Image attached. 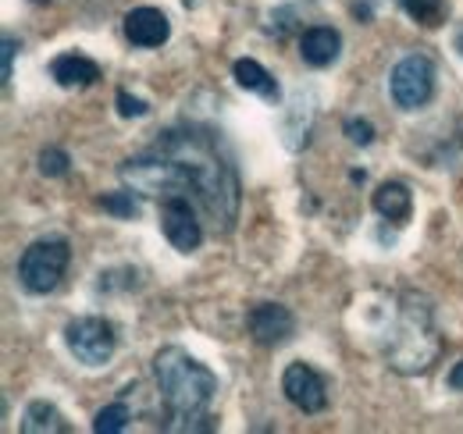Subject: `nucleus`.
Returning a JSON list of instances; mask_svg holds the SVG:
<instances>
[{"label": "nucleus", "instance_id": "5", "mask_svg": "<svg viewBox=\"0 0 463 434\" xmlns=\"http://www.w3.org/2000/svg\"><path fill=\"white\" fill-rule=\"evenodd\" d=\"M64 345L68 353L86 363V367H104L118 349V335L111 321L104 317H75L71 325L64 327Z\"/></svg>", "mask_w": 463, "mask_h": 434}, {"label": "nucleus", "instance_id": "7", "mask_svg": "<svg viewBox=\"0 0 463 434\" xmlns=\"http://www.w3.org/2000/svg\"><path fill=\"white\" fill-rule=\"evenodd\" d=\"M157 203H161V228H165V235H168V242H172L175 250L178 253L200 250V242H203V221H200L196 203L185 200V196H165Z\"/></svg>", "mask_w": 463, "mask_h": 434}, {"label": "nucleus", "instance_id": "23", "mask_svg": "<svg viewBox=\"0 0 463 434\" xmlns=\"http://www.w3.org/2000/svg\"><path fill=\"white\" fill-rule=\"evenodd\" d=\"M449 388H453V392H463V360L449 371Z\"/></svg>", "mask_w": 463, "mask_h": 434}, {"label": "nucleus", "instance_id": "13", "mask_svg": "<svg viewBox=\"0 0 463 434\" xmlns=\"http://www.w3.org/2000/svg\"><path fill=\"white\" fill-rule=\"evenodd\" d=\"M371 203L385 221H396V224L410 221V214H413V193L406 189L403 182H382Z\"/></svg>", "mask_w": 463, "mask_h": 434}, {"label": "nucleus", "instance_id": "4", "mask_svg": "<svg viewBox=\"0 0 463 434\" xmlns=\"http://www.w3.org/2000/svg\"><path fill=\"white\" fill-rule=\"evenodd\" d=\"M68 260H71V250L68 242L51 235V239H36L33 246H25L22 260H18V281L25 292L33 296H47L61 285V278L68 271Z\"/></svg>", "mask_w": 463, "mask_h": 434}, {"label": "nucleus", "instance_id": "3", "mask_svg": "<svg viewBox=\"0 0 463 434\" xmlns=\"http://www.w3.org/2000/svg\"><path fill=\"white\" fill-rule=\"evenodd\" d=\"M154 378H157L168 417L178 420L175 431H211L214 428V424H200V420H211L207 410L218 395V378L200 360H193L182 345H165L154 356Z\"/></svg>", "mask_w": 463, "mask_h": 434}, {"label": "nucleus", "instance_id": "22", "mask_svg": "<svg viewBox=\"0 0 463 434\" xmlns=\"http://www.w3.org/2000/svg\"><path fill=\"white\" fill-rule=\"evenodd\" d=\"M4 68H0V82L7 86L11 82V71H14V54H18V40L14 36H4Z\"/></svg>", "mask_w": 463, "mask_h": 434}, {"label": "nucleus", "instance_id": "24", "mask_svg": "<svg viewBox=\"0 0 463 434\" xmlns=\"http://www.w3.org/2000/svg\"><path fill=\"white\" fill-rule=\"evenodd\" d=\"M457 51H460V57H463V25L457 29Z\"/></svg>", "mask_w": 463, "mask_h": 434}, {"label": "nucleus", "instance_id": "11", "mask_svg": "<svg viewBox=\"0 0 463 434\" xmlns=\"http://www.w3.org/2000/svg\"><path fill=\"white\" fill-rule=\"evenodd\" d=\"M343 51V36L332 29V25H314L299 36V57L310 64V68H328L335 64V57Z\"/></svg>", "mask_w": 463, "mask_h": 434}, {"label": "nucleus", "instance_id": "12", "mask_svg": "<svg viewBox=\"0 0 463 434\" xmlns=\"http://www.w3.org/2000/svg\"><path fill=\"white\" fill-rule=\"evenodd\" d=\"M51 79L58 82L61 90H86V86H93L100 79V64L82 54H61L51 64Z\"/></svg>", "mask_w": 463, "mask_h": 434}, {"label": "nucleus", "instance_id": "9", "mask_svg": "<svg viewBox=\"0 0 463 434\" xmlns=\"http://www.w3.org/2000/svg\"><path fill=\"white\" fill-rule=\"evenodd\" d=\"M282 392L296 410L303 413H321L328 406V381L321 378L314 367L307 363H289L282 374Z\"/></svg>", "mask_w": 463, "mask_h": 434}, {"label": "nucleus", "instance_id": "25", "mask_svg": "<svg viewBox=\"0 0 463 434\" xmlns=\"http://www.w3.org/2000/svg\"><path fill=\"white\" fill-rule=\"evenodd\" d=\"M33 4H47V0H33Z\"/></svg>", "mask_w": 463, "mask_h": 434}, {"label": "nucleus", "instance_id": "19", "mask_svg": "<svg viewBox=\"0 0 463 434\" xmlns=\"http://www.w3.org/2000/svg\"><path fill=\"white\" fill-rule=\"evenodd\" d=\"M68 154L64 150H58V146H47L43 154H40V171L43 175H51V178H61L64 171H68Z\"/></svg>", "mask_w": 463, "mask_h": 434}, {"label": "nucleus", "instance_id": "15", "mask_svg": "<svg viewBox=\"0 0 463 434\" xmlns=\"http://www.w3.org/2000/svg\"><path fill=\"white\" fill-rule=\"evenodd\" d=\"M22 431L25 434H68L71 424L61 417V410L54 402L36 399V402H29L25 413H22Z\"/></svg>", "mask_w": 463, "mask_h": 434}, {"label": "nucleus", "instance_id": "10", "mask_svg": "<svg viewBox=\"0 0 463 434\" xmlns=\"http://www.w3.org/2000/svg\"><path fill=\"white\" fill-rule=\"evenodd\" d=\"M172 36V25H168V14L157 11V7H136L125 14V40L132 47H143V51H154L161 43H168Z\"/></svg>", "mask_w": 463, "mask_h": 434}, {"label": "nucleus", "instance_id": "18", "mask_svg": "<svg viewBox=\"0 0 463 434\" xmlns=\"http://www.w3.org/2000/svg\"><path fill=\"white\" fill-rule=\"evenodd\" d=\"M100 207L115 217H136L139 214V200L132 196V189H118V193L100 196Z\"/></svg>", "mask_w": 463, "mask_h": 434}, {"label": "nucleus", "instance_id": "6", "mask_svg": "<svg viewBox=\"0 0 463 434\" xmlns=\"http://www.w3.org/2000/svg\"><path fill=\"white\" fill-rule=\"evenodd\" d=\"M389 90L400 110H420L424 104H431L435 97V64L424 54H406L392 75H389Z\"/></svg>", "mask_w": 463, "mask_h": 434}, {"label": "nucleus", "instance_id": "1", "mask_svg": "<svg viewBox=\"0 0 463 434\" xmlns=\"http://www.w3.org/2000/svg\"><path fill=\"white\" fill-rule=\"evenodd\" d=\"M125 185L139 196H185L200 214L214 221V228L232 231L239 217V175L222 150V139L203 128H168L157 143L121 164Z\"/></svg>", "mask_w": 463, "mask_h": 434}, {"label": "nucleus", "instance_id": "8", "mask_svg": "<svg viewBox=\"0 0 463 434\" xmlns=\"http://www.w3.org/2000/svg\"><path fill=\"white\" fill-rule=\"evenodd\" d=\"M246 327H250V338L264 349H279L286 345L292 335H296V317H292L289 307L282 303H257L246 317Z\"/></svg>", "mask_w": 463, "mask_h": 434}, {"label": "nucleus", "instance_id": "21", "mask_svg": "<svg viewBox=\"0 0 463 434\" xmlns=\"http://www.w3.org/2000/svg\"><path fill=\"white\" fill-rule=\"evenodd\" d=\"M146 100H139V97H132V93H125V90H118V114L121 118H143L146 114Z\"/></svg>", "mask_w": 463, "mask_h": 434}, {"label": "nucleus", "instance_id": "16", "mask_svg": "<svg viewBox=\"0 0 463 434\" xmlns=\"http://www.w3.org/2000/svg\"><path fill=\"white\" fill-rule=\"evenodd\" d=\"M403 11L417 22V25H424V29H435V25H442L446 22V0H403Z\"/></svg>", "mask_w": 463, "mask_h": 434}, {"label": "nucleus", "instance_id": "20", "mask_svg": "<svg viewBox=\"0 0 463 434\" xmlns=\"http://www.w3.org/2000/svg\"><path fill=\"white\" fill-rule=\"evenodd\" d=\"M346 136H349V143H356V146H371V143H374V125L364 121V118H349Z\"/></svg>", "mask_w": 463, "mask_h": 434}, {"label": "nucleus", "instance_id": "17", "mask_svg": "<svg viewBox=\"0 0 463 434\" xmlns=\"http://www.w3.org/2000/svg\"><path fill=\"white\" fill-rule=\"evenodd\" d=\"M128 420H132L128 406H125V402H111V406H104V410L97 413L93 431L97 434H118V431H125V428H128Z\"/></svg>", "mask_w": 463, "mask_h": 434}, {"label": "nucleus", "instance_id": "2", "mask_svg": "<svg viewBox=\"0 0 463 434\" xmlns=\"http://www.w3.org/2000/svg\"><path fill=\"white\" fill-rule=\"evenodd\" d=\"M378 349L385 363L400 374H424L442 353V338L435 331L431 307L417 292H396L382 307L378 325Z\"/></svg>", "mask_w": 463, "mask_h": 434}, {"label": "nucleus", "instance_id": "14", "mask_svg": "<svg viewBox=\"0 0 463 434\" xmlns=\"http://www.w3.org/2000/svg\"><path fill=\"white\" fill-rule=\"evenodd\" d=\"M232 75H235V82H239L246 93H260L264 100H279V82L271 79V71H268L260 61L239 57V61L232 64Z\"/></svg>", "mask_w": 463, "mask_h": 434}]
</instances>
